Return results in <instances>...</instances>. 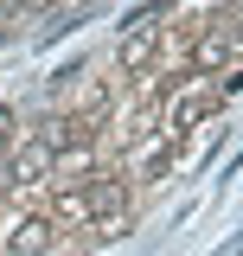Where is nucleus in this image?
Instances as JSON below:
<instances>
[{
	"instance_id": "obj_4",
	"label": "nucleus",
	"mask_w": 243,
	"mask_h": 256,
	"mask_svg": "<svg viewBox=\"0 0 243 256\" xmlns=\"http://www.w3.org/2000/svg\"><path fill=\"white\" fill-rule=\"evenodd\" d=\"M148 58H154V32H128L122 38V70H141Z\"/></svg>"
},
{
	"instance_id": "obj_7",
	"label": "nucleus",
	"mask_w": 243,
	"mask_h": 256,
	"mask_svg": "<svg viewBox=\"0 0 243 256\" xmlns=\"http://www.w3.org/2000/svg\"><path fill=\"white\" fill-rule=\"evenodd\" d=\"M6 13H20V0H0V20H6Z\"/></svg>"
},
{
	"instance_id": "obj_2",
	"label": "nucleus",
	"mask_w": 243,
	"mask_h": 256,
	"mask_svg": "<svg viewBox=\"0 0 243 256\" xmlns=\"http://www.w3.org/2000/svg\"><path fill=\"white\" fill-rule=\"evenodd\" d=\"M58 237V224H52V212H26V218L6 230V256H45V244Z\"/></svg>"
},
{
	"instance_id": "obj_3",
	"label": "nucleus",
	"mask_w": 243,
	"mask_h": 256,
	"mask_svg": "<svg viewBox=\"0 0 243 256\" xmlns=\"http://www.w3.org/2000/svg\"><path fill=\"white\" fill-rule=\"evenodd\" d=\"M243 52V32H212V38H198V52H192V70H218V64H230Z\"/></svg>"
},
{
	"instance_id": "obj_5",
	"label": "nucleus",
	"mask_w": 243,
	"mask_h": 256,
	"mask_svg": "<svg viewBox=\"0 0 243 256\" xmlns=\"http://www.w3.org/2000/svg\"><path fill=\"white\" fill-rule=\"evenodd\" d=\"M58 218H70V224L90 218V212H84V192H64V198H58ZM58 218H52V224H58Z\"/></svg>"
},
{
	"instance_id": "obj_8",
	"label": "nucleus",
	"mask_w": 243,
	"mask_h": 256,
	"mask_svg": "<svg viewBox=\"0 0 243 256\" xmlns=\"http://www.w3.org/2000/svg\"><path fill=\"white\" fill-rule=\"evenodd\" d=\"M20 6H58V0H20Z\"/></svg>"
},
{
	"instance_id": "obj_1",
	"label": "nucleus",
	"mask_w": 243,
	"mask_h": 256,
	"mask_svg": "<svg viewBox=\"0 0 243 256\" xmlns=\"http://www.w3.org/2000/svg\"><path fill=\"white\" fill-rule=\"evenodd\" d=\"M84 212H90V224H122L128 218V186L109 180V173L90 180V186H84Z\"/></svg>"
},
{
	"instance_id": "obj_6",
	"label": "nucleus",
	"mask_w": 243,
	"mask_h": 256,
	"mask_svg": "<svg viewBox=\"0 0 243 256\" xmlns=\"http://www.w3.org/2000/svg\"><path fill=\"white\" fill-rule=\"evenodd\" d=\"M13 141V109H0V148Z\"/></svg>"
}]
</instances>
